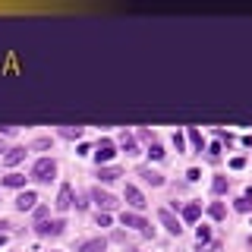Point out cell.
I'll use <instances>...</instances> for the list:
<instances>
[{"instance_id": "1", "label": "cell", "mask_w": 252, "mask_h": 252, "mask_svg": "<svg viewBox=\"0 0 252 252\" xmlns=\"http://www.w3.org/2000/svg\"><path fill=\"white\" fill-rule=\"evenodd\" d=\"M54 177H57V161H54V158H38L35 167H32V180H38V183H51Z\"/></svg>"}, {"instance_id": "2", "label": "cell", "mask_w": 252, "mask_h": 252, "mask_svg": "<svg viewBox=\"0 0 252 252\" xmlns=\"http://www.w3.org/2000/svg\"><path fill=\"white\" fill-rule=\"evenodd\" d=\"M114 155H117L114 139H107V136H104V139H98V145H94V161H98V167H101V164H107Z\"/></svg>"}, {"instance_id": "3", "label": "cell", "mask_w": 252, "mask_h": 252, "mask_svg": "<svg viewBox=\"0 0 252 252\" xmlns=\"http://www.w3.org/2000/svg\"><path fill=\"white\" fill-rule=\"evenodd\" d=\"M123 220V227H132V230H139L142 236H152V227H148V220L142 218V215H132V211H123L120 215Z\"/></svg>"}, {"instance_id": "4", "label": "cell", "mask_w": 252, "mask_h": 252, "mask_svg": "<svg viewBox=\"0 0 252 252\" xmlns=\"http://www.w3.org/2000/svg\"><path fill=\"white\" fill-rule=\"evenodd\" d=\"M63 227H66V224H63L60 218L57 220H38V224H35V233L38 236H60Z\"/></svg>"}, {"instance_id": "5", "label": "cell", "mask_w": 252, "mask_h": 252, "mask_svg": "<svg viewBox=\"0 0 252 252\" xmlns=\"http://www.w3.org/2000/svg\"><path fill=\"white\" fill-rule=\"evenodd\" d=\"M158 220H161V224L167 227V230H170L173 236H180V233H183V227H180V218L173 215L170 208H161V211H158Z\"/></svg>"}, {"instance_id": "6", "label": "cell", "mask_w": 252, "mask_h": 252, "mask_svg": "<svg viewBox=\"0 0 252 252\" xmlns=\"http://www.w3.org/2000/svg\"><path fill=\"white\" fill-rule=\"evenodd\" d=\"M92 199L98 202V208H101V211H110V208H114V205H117V199H114V195H110V192H104V189H101V186H94V189H92Z\"/></svg>"}, {"instance_id": "7", "label": "cell", "mask_w": 252, "mask_h": 252, "mask_svg": "<svg viewBox=\"0 0 252 252\" xmlns=\"http://www.w3.org/2000/svg\"><path fill=\"white\" fill-rule=\"evenodd\" d=\"M54 205H57V211H66L69 205H73V186L63 183V186H60V192H57V202H54Z\"/></svg>"}, {"instance_id": "8", "label": "cell", "mask_w": 252, "mask_h": 252, "mask_svg": "<svg viewBox=\"0 0 252 252\" xmlns=\"http://www.w3.org/2000/svg\"><path fill=\"white\" fill-rule=\"evenodd\" d=\"M35 202H38V195L32 192V189H26V192L16 195V208H19V211H32V208H35Z\"/></svg>"}, {"instance_id": "9", "label": "cell", "mask_w": 252, "mask_h": 252, "mask_svg": "<svg viewBox=\"0 0 252 252\" xmlns=\"http://www.w3.org/2000/svg\"><path fill=\"white\" fill-rule=\"evenodd\" d=\"M123 195H126V202H129L132 208H145V205H148V202H145V195H142L136 186H126V192H123Z\"/></svg>"}, {"instance_id": "10", "label": "cell", "mask_w": 252, "mask_h": 252, "mask_svg": "<svg viewBox=\"0 0 252 252\" xmlns=\"http://www.w3.org/2000/svg\"><path fill=\"white\" fill-rule=\"evenodd\" d=\"M199 215H202V205L199 202H186L183 205V220H186V224H195Z\"/></svg>"}, {"instance_id": "11", "label": "cell", "mask_w": 252, "mask_h": 252, "mask_svg": "<svg viewBox=\"0 0 252 252\" xmlns=\"http://www.w3.org/2000/svg\"><path fill=\"white\" fill-rule=\"evenodd\" d=\"M26 158V148H6V155H3V164L6 167H16V164Z\"/></svg>"}, {"instance_id": "12", "label": "cell", "mask_w": 252, "mask_h": 252, "mask_svg": "<svg viewBox=\"0 0 252 252\" xmlns=\"http://www.w3.org/2000/svg\"><path fill=\"white\" fill-rule=\"evenodd\" d=\"M98 177H101V183H114L117 177H123V170L120 167H98Z\"/></svg>"}, {"instance_id": "13", "label": "cell", "mask_w": 252, "mask_h": 252, "mask_svg": "<svg viewBox=\"0 0 252 252\" xmlns=\"http://www.w3.org/2000/svg\"><path fill=\"white\" fill-rule=\"evenodd\" d=\"M120 145H123V152L126 155H136V136H132V132H120Z\"/></svg>"}, {"instance_id": "14", "label": "cell", "mask_w": 252, "mask_h": 252, "mask_svg": "<svg viewBox=\"0 0 252 252\" xmlns=\"http://www.w3.org/2000/svg\"><path fill=\"white\" fill-rule=\"evenodd\" d=\"M139 177H145L152 186H164V177H161L158 170H152V167H142V170H139Z\"/></svg>"}, {"instance_id": "15", "label": "cell", "mask_w": 252, "mask_h": 252, "mask_svg": "<svg viewBox=\"0 0 252 252\" xmlns=\"http://www.w3.org/2000/svg\"><path fill=\"white\" fill-rule=\"evenodd\" d=\"M186 139L195 145V152H202V148H205V139H202V132L195 129V126H189V129H186Z\"/></svg>"}, {"instance_id": "16", "label": "cell", "mask_w": 252, "mask_h": 252, "mask_svg": "<svg viewBox=\"0 0 252 252\" xmlns=\"http://www.w3.org/2000/svg\"><path fill=\"white\" fill-rule=\"evenodd\" d=\"M3 186H10V189H22V186H26V177H22V173H6V177H3Z\"/></svg>"}, {"instance_id": "17", "label": "cell", "mask_w": 252, "mask_h": 252, "mask_svg": "<svg viewBox=\"0 0 252 252\" xmlns=\"http://www.w3.org/2000/svg\"><path fill=\"white\" fill-rule=\"evenodd\" d=\"M85 126H60V136L63 139H82Z\"/></svg>"}, {"instance_id": "18", "label": "cell", "mask_w": 252, "mask_h": 252, "mask_svg": "<svg viewBox=\"0 0 252 252\" xmlns=\"http://www.w3.org/2000/svg\"><path fill=\"white\" fill-rule=\"evenodd\" d=\"M104 249H107V243L98 236V240H89V243H82V249H79V252H104Z\"/></svg>"}, {"instance_id": "19", "label": "cell", "mask_w": 252, "mask_h": 252, "mask_svg": "<svg viewBox=\"0 0 252 252\" xmlns=\"http://www.w3.org/2000/svg\"><path fill=\"white\" fill-rule=\"evenodd\" d=\"M208 215H211V218H215V220H220V218H224V215H227V208H224V202H211V205H208Z\"/></svg>"}, {"instance_id": "20", "label": "cell", "mask_w": 252, "mask_h": 252, "mask_svg": "<svg viewBox=\"0 0 252 252\" xmlns=\"http://www.w3.org/2000/svg\"><path fill=\"white\" fill-rule=\"evenodd\" d=\"M195 252H220V240H208V243H199Z\"/></svg>"}, {"instance_id": "21", "label": "cell", "mask_w": 252, "mask_h": 252, "mask_svg": "<svg viewBox=\"0 0 252 252\" xmlns=\"http://www.w3.org/2000/svg\"><path fill=\"white\" fill-rule=\"evenodd\" d=\"M195 240H199V243H208L211 240V227L208 224H199V227H195Z\"/></svg>"}, {"instance_id": "22", "label": "cell", "mask_w": 252, "mask_h": 252, "mask_svg": "<svg viewBox=\"0 0 252 252\" xmlns=\"http://www.w3.org/2000/svg\"><path fill=\"white\" fill-rule=\"evenodd\" d=\"M211 192H215V195L227 192V177H215V180H211Z\"/></svg>"}, {"instance_id": "23", "label": "cell", "mask_w": 252, "mask_h": 252, "mask_svg": "<svg viewBox=\"0 0 252 252\" xmlns=\"http://www.w3.org/2000/svg\"><path fill=\"white\" fill-rule=\"evenodd\" d=\"M148 155H152L155 161H161V158L167 155V152H164V145H161V142H152V145H148Z\"/></svg>"}, {"instance_id": "24", "label": "cell", "mask_w": 252, "mask_h": 252, "mask_svg": "<svg viewBox=\"0 0 252 252\" xmlns=\"http://www.w3.org/2000/svg\"><path fill=\"white\" fill-rule=\"evenodd\" d=\"M136 136H139L142 142H148V145H152V142H158V136H155V132H152V129H145V126H142V129L136 132Z\"/></svg>"}, {"instance_id": "25", "label": "cell", "mask_w": 252, "mask_h": 252, "mask_svg": "<svg viewBox=\"0 0 252 252\" xmlns=\"http://www.w3.org/2000/svg\"><path fill=\"white\" fill-rule=\"evenodd\" d=\"M252 208V199L249 195H240V199H236V211H249Z\"/></svg>"}, {"instance_id": "26", "label": "cell", "mask_w": 252, "mask_h": 252, "mask_svg": "<svg viewBox=\"0 0 252 252\" xmlns=\"http://www.w3.org/2000/svg\"><path fill=\"white\" fill-rule=\"evenodd\" d=\"M173 145H177V152L186 148V136H183V132H173Z\"/></svg>"}, {"instance_id": "27", "label": "cell", "mask_w": 252, "mask_h": 252, "mask_svg": "<svg viewBox=\"0 0 252 252\" xmlns=\"http://www.w3.org/2000/svg\"><path fill=\"white\" fill-rule=\"evenodd\" d=\"M94 220H98V227H110V215H107V211H98Z\"/></svg>"}, {"instance_id": "28", "label": "cell", "mask_w": 252, "mask_h": 252, "mask_svg": "<svg viewBox=\"0 0 252 252\" xmlns=\"http://www.w3.org/2000/svg\"><path fill=\"white\" fill-rule=\"evenodd\" d=\"M199 177H202L199 167H189V170H186V180H199Z\"/></svg>"}, {"instance_id": "29", "label": "cell", "mask_w": 252, "mask_h": 252, "mask_svg": "<svg viewBox=\"0 0 252 252\" xmlns=\"http://www.w3.org/2000/svg\"><path fill=\"white\" fill-rule=\"evenodd\" d=\"M35 218H38V220L47 218V208H44V205H38V208H35Z\"/></svg>"}, {"instance_id": "30", "label": "cell", "mask_w": 252, "mask_h": 252, "mask_svg": "<svg viewBox=\"0 0 252 252\" xmlns=\"http://www.w3.org/2000/svg\"><path fill=\"white\" fill-rule=\"evenodd\" d=\"M3 243H6V236H3V233H0V246H3Z\"/></svg>"}, {"instance_id": "31", "label": "cell", "mask_w": 252, "mask_h": 252, "mask_svg": "<svg viewBox=\"0 0 252 252\" xmlns=\"http://www.w3.org/2000/svg\"><path fill=\"white\" fill-rule=\"evenodd\" d=\"M0 152H6V148H3V142H0Z\"/></svg>"}, {"instance_id": "32", "label": "cell", "mask_w": 252, "mask_h": 252, "mask_svg": "<svg viewBox=\"0 0 252 252\" xmlns=\"http://www.w3.org/2000/svg\"><path fill=\"white\" fill-rule=\"evenodd\" d=\"M51 252H60V249H51Z\"/></svg>"}, {"instance_id": "33", "label": "cell", "mask_w": 252, "mask_h": 252, "mask_svg": "<svg viewBox=\"0 0 252 252\" xmlns=\"http://www.w3.org/2000/svg\"><path fill=\"white\" fill-rule=\"evenodd\" d=\"M132 252H139V249H132Z\"/></svg>"}]
</instances>
